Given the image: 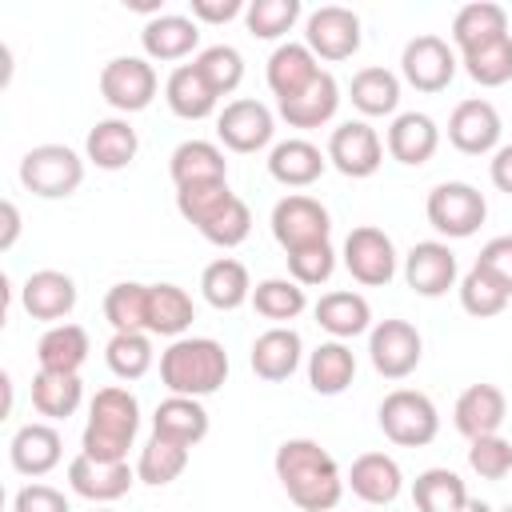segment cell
Instances as JSON below:
<instances>
[{"label": "cell", "instance_id": "obj_1", "mask_svg": "<svg viewBox=\"0 0 512 512\" xmlns=\"http://www.w3.org/2000/svg\"><path fill=\"white\" fill-rule=\"evenodd\" d=\"M272 468L280 488L300 512H336V504L344 500V488H348L344 472L320 440H308V436L284 440L272 456Z\"/></svg>", "mask_w": 512, "mask_h": 512}, {"label": "cell", "instance_id": "obj_2", "mask_svg": "<svg viewBox=\"0 0 512 512\" xmlns=\"http://www.w3.org/2000/svg\"><path fill=\"white\" fill-rule=\"evenodd\" d=\"M228 352L212 336H180L160 352V384L168 396H212L228 380Z\"/></svg>", "mask_w": 512, "mask_h": 512}, {"label": "cell", "instance_id": "obj_3", "mask_svg": "<svg viewBox=\"0 0 512 512\" xmlns=\"http://www.w3.org/2000/svg\"><path fill=\"white\" fill-rule=\"evenodd\" d=\"M140 432V400L124 384H108L88 404V424L80 432V452L104 464L128 460V448Z\"/></svg>", "mask_w": 512, "mask_h": 512}, {"label": "cell", "instance_id": "obj_4", "mask_svg": "<svg viewBox=\"0 0 512 512\" xmlns=\"http://www.w3.org/2000/svg\"><path fill=\"white\" fill-rule=\"evenodd\" d=\"M376 424L400 448H424L440 436V412L420 388H392L376 408Z\"/></svg>", "mask_w": 512, "mask_h": 512}, {"label": "cell", "instance_id": "obj_5", "mask_svg": "<svg viewBox=\"0 0 512 512\" xmlns=\"http://www.w3.org/2000/svg\"><path fill=\"white\" fill-rule=\"evenodd\" d=\"M20 184L40 200H64L84 184V156L68 144H36L20 156Z\"/></svg>", "mask_w": 512, "mask_h": 512}, {"label": "cell", "instance_id": "obj_6", "mask_svg": "<svg viewBox=\"0 0 512 512\" xmlns=\"http://www.w3.org/2000/svg\"><path fill=\"white\" fill-rule=\"evenodd\" d=\"M424 216L428 224L448 236V240H468L480 232L484 216H488V200L480 188H472L468 180H444L428 192L424 200Z\"/></svg>", "mask_w": 512, "mask_h": 512}, {"label": "cell", "instance_id": "obj_7", "mask_svg": "<svg viewBox=\"0 0 512 512\" xmlns=\"http://www.w3.org/2000/svg\"><path fill=\"white\" fill-rule=\"evenodd\" d=\"M268 224H272V236L284 248V256L300 252V248H312V244H328V236H332L328 208L308 192H288L284 200H276Z\"/></svg>", "mask_w": 512, "mask_h": 512}, {"label": "cell", "instance_id": "obj_8", "mask_svg": "<svg viewBox=\"0 0 512 512\" xmlns=\"http://www.w3.org/2000/svg\"><path fill=\"white\" fill-rule=\"evenodd\" d=\"M340 260H344L348 276H352L356 284H364V288H384V284H392L396 264H400L392 236H388L384 228H376V224L352 228V232L344 236Z\"/></svg>", "mask_w": 512, "mask_h": 512}, {"label": "cell", "instance_id": "obj_9", "mask_svg": "<svg viewBox=\"0 0 512 512\" xmlns=\"http://www.w3.org/2000/svg\"><path fill=\"white\" fill-rule=\"evenodd\" d=\"M420 356H424V336L416 332L412 320L388 316V320L372 324V332H368V360H372V368L384 380L412 376L420 368Z\"/></svg>", "mask_w": 512, "mask_h": 512}, {"label": "cell", "instance_id": "obj_10", "mask_svg": "<svg viewBox=\"0 0 512 512\" xmlns=\"http://www.w3.org/2000/svg\"><path fill=\"white\" fill-rule=\"evenodd\" d=\"M156 92H160V76L148 56H112L100 68V96L124 116L144 112L156 100Z\"/></svg>", "mask_w": 512, "mask_h": 512}, {"label": "cell", "instance_id": "obj_11", "mask_svg": "<svg viewBox=\"0 0 512 512\" xmlns=\"http://www.w3.org/2000/svg\"><path fill=\"white\" fill-rule=\"evenodd\" d=\"M360 40H364L360 16L344 4H320L304 16V44L312 48L316 60H328V64L352 60L360 52Z\"/></svg>", "mask_w": 512, "mask_h": 512}, {"label": "cell", "instance_id": "obj_12", "mask_svg": "<svg viewBox=\"0 0 512 512\" xmlns=\"http://www.w3.org/2000/svg\"><path fill=\"white\" fill-rule=\"evenodd\" d=\"M456 68H460V56L456 48L444 40V36H412L400 52V76L404 84H412L416 92H444L452 80H456Z\"/></svg>", "mask_w": 512, "mask_h": 512}, {"label": "cell", "instance_id": "obj_13", "mask_svg": "<svg viewBox=\"0 0 512 512\" xmlns=\"http://www.w3.org/2000/svg\"><path fill=\"white\" fill-rule=\"evenodd\" d=\"M328 164L348 180H368L384 164V140L368 120H344L328 136Z\"/></svg>", "mask_w": 512, "mask_h": 512}, {"label": "cell", "instance_id": "obj_14", "mask_svg": "<svg viewBox=\"0 0 512 512\" xmlns=\"http://www.w3.org/2000/svg\"><path fill=\"white\" fill-rule=\"evenodd\" d=\"M216 136L228 152H260L272 144L276 136V116L264 100H252V96H240V100H228L220 112H216Z\"/></svg>", "mask_w": 512, "mask_h": 512}, {"label": "cell", "instance_id": "obj_15", "mask_svg": "<svg viewBox=\"0 0 512 512\" xmlns=\"http://www.w3.org/2000/svg\"><path fill=\"white\" fill-rule=\"evenodd\" d=\"M500 136H504L500 112L484 96L460 100L452 108V116H448V144L456 152H464V156H492L500 148Z\"/></svg>", "mask_w": 512, "mask_h": 512}, {"label": "cell", "instance_id": "obj_16", "mask_svg": "<svg viewBox=\"0 0 512 512\" xmlns=\"http://www.w3.org/2000/svg\"><path fill=\"white\" fill-rule=\"evenodd\" d=\"M404 284L416 296H424V300L444 296L448 288L460 284L456 252L444 240H420V244H412L408 256H404Z\"/></svg>", "mask_w": 512, "mask_h": 512}, {"label": "cell", "instance_id": "obj_17", "mask_svg": "<svg viewBox=\"0 0 512 512\" xmlns=\"http://www.w3.org/2000/svg\"><path fill=\"white\" fill-rule=\"evenodd\" d=\"M20 308L32 320H44L48 328L64 324L76 308V280L60 268H40L20 284Z\"/></svg>", "mask_w": 512, "mask_h": 512}, {"label": "cell", "instance_id": "obj_18", "mask_svg": "<svg viewBox=\"0 0 512 512\" xmlns=\"http://www.w3.org/2000/svg\"><path fill=\"white\" fill-rule=\"evenodd\" d=\"M344 484L352 488L356 500H364L372 508H388L404 492V472H400L396 456H388V452H360L352 460Z\"/></svg>", "mask_w": 512, "mask_h": 512}, {"label": "cell", "instance_id": "obj_19", "mask_svg": "<svg viewBox=\"0 0 512 512\" xmlns=\"http://www.w3.org/2000/svg\"><path fill=\"white\" fill-rule=\"evenodd\" d=\"M504 420H508V400H504V392L496 384H484V380L480 384H468L456 396V404H452V424L468 440L496 436Z\"/></svg>", "mask_w": 512, "mask_h": 512}, {"label": "cell", "instance_id": "obj_20", "mask_svg": "<svg viewBox=\"0 0 512 512\" xmlns=\"http://www.w3.org/2000/svg\"><path fill=\"white\" fill-rule=\"evenodd\" d=\"M136 484V468H128V460L120 464H104L92 456H76L68 464V488L76 496H84L88 504H112L120 496H128V488Z\"/></svg>", "mask_w": 512, "mask_h": 512}, {"label": "cell", "instance_id": "obj_21", "mask_svg": "<svg viewBox=\"0 0 512 512\" xmlns=\"http://www.w3.org/2000/svg\"><path fill=\"white\" fill-rule=\"evenodd\" d=\"M320 72H324V68H320V60L312 56V48H308L304 40H284V44L272 48L268 68H264V80H268V88H272V96H276V104H280V100L300 96Z\"/></svg>", "mask_w": 512, "mask_h": 512}, {"label": "cell", "instance_id": "obj_22", "mask_svg": "<svg viewBox=\"0 0 512 512\" xmlns=\"http://www.w3.org/2000/svg\"><path fill=\"white\" fill-rule=\"evenodd\" d=\"M384 148L396 164H408V168H420L436 156L440 148V128L428 112H396L392 124H388V136H384Z\"/></svg>", "mask_w": 512, "mask_h": 512}, {"label": "cell", "instance_id": "obj_23", "mask_svg": "<svg viewBox=\"0 0 512 512\" xmlns=\"http://www.w3.org/2000/svg\"><path fill=\"white\" fill-rule=\"evenodd\" d=\"M300 360H304V340H300V332L288 328V324H272L268 332H260V336L252 340V352H248L252 372H256L260 380H268V384L288 380V376L300 368Z\"/></svg>", "mask_w": 512, "mask_h": 512}, {"label": "cell", "instance_id": "obj_24", "mask_svg": "<svg viewBox=\"0 0 512 512\" xmlns=\"http://www.w3.org/2000/svg\"><path fill=\"white\" fill-rule=\"evenodd\" d=\"M64 456V440L52 424L44 420H32V424H20L8 440V460L20 476H48Z\"/></svg>", "mask_w": 512, "mask_h": 512}, {"label": "cell", "instance_id": "obj_25", "mask_svg": "<svg viewBox=\"0 0 512 512\" xmlns=\"http://www.w3.org/2000/svg\"><path fill=\"white\" fill-rule=\"evenodd\" d=\"M324 168H328V152H320L304 136H288L268 152V176L284 188H308L324 176Z\"/></svg>", "mask_w": 512, "mask_h": 512}, {"label": "cell", "instance_id": "obj_26", "mask_svg": "<svg viewBox=\"0 0 512 512\" xmlns=\"http://www.w3.org/2000/svg\"><path fill=\"white\" fill-rule=\"evenodd\" d=\"M140 44L148 60H164V64L184 60L200 44V24L180 12H160V16H148V24L140 28Z\"/></svg>", "mask_w": 512, "mask_h": 512}, {"label": "cell", "instance_id": "obj_27", "mask_svg": "<svg viewBox=\"0 0 512 512\" xmlns=\"http://www.w3.org/2000/svg\"><path fill=\"white\" fill-rule=\"evenodd\" d=\"M140 152V136L136 128L128 124V116H108V120H96L88 128V140H84V156L104 168V172H120L136 160Z\"/></svg>", "mask_w": 512, "mask_h": 512}, {"label": "cell", "instance_id": "obj_28", "mask_svg": "<svg viewBox=\"0 0 512 512\" xmlns=\"http://www.w3.org/2000/svg\"><path fill=\"white\" fill-rule=\"evenodd\" d=\"M152 436L180 448H196L208 436V408L196 396H164L152 412Z\"/></svg>", "mask_w": 512, "mask_h": 512}, {"label": "cell", "instance_id": "obj_29", "mask_svg": "<svg viewBox=\"0 0 512 512\" xmlns=\"http://www.w3.org/2000/svg\"><path fill=\"white\" fill-rule=\"evenodd\" d=\"M168 176L176 188H192V184H220L228 180V160L224 148L212 140H184L172 148L168 156Z\"/></svg>", "mask_w": 512, "mask_h": 512}, {"label": "cell", "instance_id": "obj_30", "mask_svg": "<svg viewBox=\"0 0 512 512\" xmlns=\"http://www.w3.org/2000/svg\"><path fill=\"white\" fill-rule=\"evenodd\" d=\"M316 324L332 336V340H352V336H364L372 332V304L352 292V288H336V292H324L312 308Z\"/></svg>", "mask_w": 512, "mask_h": 512}, {"label": "cell", "instance_id": "obj_31", "mask_svg": "<svg viewBox=\"0 0 512 512\" xmlns=\"http://www.w3.org/2000/svg\"><path fill=\"white\" fill-rule=\"evenodd\" d=\"M336 108H340V84L328 68L300 96L276 104V112H280V120H288V128H320L336 116Z\"/></svg>", "mask_w": 512, "mask_h": 512}, {"label": "cell", "instance_id": "obj_32", "mask_svg": "<svg viewBox=\"0 0 512 512\" xmlns=\"http://www.w3.org/2000/svg\"><path fill=\"white\" fill-rule=\"evenodd\" d=\"M356 380V352L344 340H324L308 352V384L316 396H340Z\"/></svg>", "mask_w": 512, "mask_h": 512}, {"label": "cell", "instance_id": "obj_33", "mask_svg": "<svg viewBox=\"0 0 512 512\" xmlns=\"http://www.w3.org/2000/svg\"><path fill=\"white\" fill-rule=\"evenodd\" d=\"M196 320V304L180 284H148V336L180 340Z\"/></svg>", "mask_w": 512, "mask_h": 512}, {"label": "cell", "instance_id": "obj_34", "mask_svg": "<svg viewBox=\"0 0 512 512\" xmlns=\"http://www.w3.org/2000/svg\"><path fill=\"white\" fill-rule=\"evenodd\" d=\"M164 100L172 108V116L180 120H208L220 104V96L204 84V76L196 72V64H176L164 80Z\"/></svg>", "mask_w": 512, "mask_h": 512}, {"label": "cell", "instance_id": "obj_35", "mask_svg": "<svg viewBox=\"0 0 512 512\" xmlns=\"http://www.w3.org/2000/svg\"><path fill=\"white\" fill-rule=\"evenodd\" d=\"M200 292L216 312H236L252 300V276L240 260L220 256L200 272Z\"/></svg>", "mask_w": 512, "mask_h": 512}, {"label": "cell", "instance_id": "obj_36", "mask_svg": "<svg viewBox=\"0 0 512 512\" xmlns=\"http://www.w3.org/2000/svg\"><path fill=\"white\" fill-rule=\"evenodd\" d=\"M348 100L360 116H396L400 108V76L380 68V64H368L352 76L348 84Z\"/></svg>", "mask_w": 512, "mask_h": 512}, {"label": "cell", "instance_id": "obj_37", "mask_svg": "<svg viewBox=\"0 0 512 512\" xmlns=\"http://www.w3.org/2000/svg\"><path fill=\"white\" fill-rule=\"evenodd\" d=\"M92 344H88V332L80 324H52L40 340H36V364L44 372H80L84 360H88Z\"/></svg>", "mask_w": 512, "mask_h": 512}, {"label": "cell", "instance_id": "obj_38", "mask_svg": "<svg viewBox=\"0 0 512 512\" xmlns=\"http://www.w3.org/2000/svg\"><path fill=\"white\" fill-rule=\"evenodd\" d=\"M84 404V380L80 372H44L32 376V408L48 420H68Z\"/></svg>", "mask_w": 512, "mask_h": 512}, {"label": "cell", "instance_id": "obj_39", "mask_svg": "<svg viewBox=\"0 0 512 512\" xmlns=\"http://www.w3.org/2000/svg\"><path fill=\"white\" fill-rule=\"evenodd\" d=\"M496 36H508V12L500 4H492V0H472L452 16V48H456V56L476 48V44H488Z\"/></svg>", "mask_w": 512, "mask_h": 512}, {"label": "cell", "instance_id": "obj_40", "mask_svg": "<svg viewBox=\"0 0 512 512\" xmlns=\"http://www.w3.org/2000/svg\"><path fill=\"white\" fill-rule=\"evenodd\" d=\"M468 484L452 468H424L412 480V504L416 512H460L468 504Z\"/></svg>", "mask_w": 512, "mask_h": 512}, {"label": "cell", "instance_id": "obj_41", "mask_svg": "<svg viewBox=\"0 0 512 512\" xmlns=\"http://www.w3.org/2000/svg\"><path fill=\"white\" fill-rule=\"evenodd\" d=\"M252 308L272 324H288L308 308V292L292 276H268L252 288Z\"/></svg>", "mask_w": 512, "mask_h": 512}, {"label": "cell", "instance_id": "obj_42", "mask_svg": "<svg viewBox=\"0 0 512 512\" xmlns=\"http://www.w3.org/2000/svg\"><path fill=\"white\" fill-rule=\"evenodd\" d=\"M104 320L112 324V332H148V284H112L104 292Z\"/></svg>", "mask_w": 512, "mask_h": 512}, {"label": "cell", "instance_id": "obj_43", "mask_svg": "<svg viewBox=\"0 0 512 512\" xmlns=\"http://www.w3.org/2000/svg\"><path fill=\"white\" fill-rule=\"evenodd\" d=\"M460 64L464 72L480 84V88H500L512 80V32L508 36H496L488 44H476L468 52H460Z\"/></svg>", "mask_w": 512, "mask_h": 512}, {"label": "cell", "instance_id": "obj_44", "mask_svg": "<svg viewBox=\"0 0 512 512\" xmlns=\"http://www.w3.org/2000/svg\"><path fill=\"white\" fill-rule=\"evenodd\" d=\"M456 292H460V308H464L468 316H476V320L500 316V312L508 308V300H512V292H508L496 276H488L480 264H472V268L460 276Z\"/></svg>", "mask_w": 512, "mask_h": 512}, {"label": "cell", "instance_id": "obj_45", "mask_svg": "<svg viewBox=\"0 0 512 512\" xmlns=\"http://www.w3.org/2000/svg\"><path fill=\"white\" fill-rule=\"evenodd\" d=\"M188 452H192V448H180V444L160 440V436H148V444H144L140 456H136V480H140V484H152V488L172 484V480L188 468Z\"/></svg>", "mask_w": 512, "mask_h": 512}, {"label": "cell", "instance_id": "obj_46", "mask_svg": "<svg viewBox=\"0 0 512 512\" xmlns=\"http://www.w3.org/2000/svg\"><path fill=\"white\" fill-rule=\"evenodd\" d=\"M192 64H196V72L204 76V84L216 96H232L240 88V80H244V56L232 44H208V48H200V56Z\"/></svg>", "mask_w": 512, "mask_h": 512}, {"label": "cell", "instance_id": "obj_47", "mask_svg": "<svg viewBox=\"0 0 512 512\" xmlns=\"http://www.w3.org/2000/svg\"><path fill=\"white\" fill-rule=\"evenodd\" d=\"M236 200V192L228 188V180H220V184H192V188H176V212L200 232V228H208L228 204Z\"/></svg>", "mask_w": 512, "mask_h": 512}, {"label": "cell", "instance_id": "obj_48", "mask_svg": "<svg viewBox=\"0 0 512 512\" xmlns=\"http://www.w3.org/2000/svg\"><path fill=\"white\" fill-rule=\"evenodd\" d=\"M104 360H108L112 376H120V380H140V376L152 368L156 352H152L148 332H112V340L104 344Z\"/></svg>", "mask_w": 512, "mask_h": 512}, {"label": "cell", "instance_id": "obj_49", "mask_svg": "<svg viewBox=\"0 0 512 512\" xmlns=\"http://www.w3.org/2000/svg\"><path fill=\"white\" fill-rule=\"evenodd\" d=\"M304 16L300 0H248L244 8V24L256 40H280L296 28V20Z\"/></svg>", "mask_w": 512, "mask_h": 512}, {"label": "cell", "instance_id": "obj_50", "mask_svg": "<svg viewBox=\"0 0 512 512\" xmlns=\"http://www.w3.org/2000/svg\"><path fill=\"white\" fill-rule=\"evenodd\" d=\"M288 276L300 284V288H316V284H328L332 272H336V248L332 240L328 244H312V248H300V252H288Z\"/></svg>", "mask_w": 512, "mask_h": 512}, {"label": "cell", "instance_id": "obj_51", "mask_svg": "<svg viewBox=\"0 0 512 512\" xmlns=\"http://www.w3.org/2000/svg\"><path fill=\"white\" fill-rule=\"evenodd\" d=\"M468 468L480 480H504L512 472V440L508 436H480L468 440Z\"/></svg>", "mask_w": 512, "mask_h": 512}, {"label": "cell", "instance_id": "obj_52", "mask_svg": "<svg viewBox=\"0 0 512 512\" xmlns=\"http://www.w3.org/2000/svg\"><path fill=\"white\" fill-rule=\"evenodd\" d=\"M248 232H252V212H248V204L236 196L208 228H200V236L208 240V244H216V248H236V244H244L248 240Z\"/></svg>", "mask_w": 512, "mask_h": 512}, {"label": "cell", "instance_id": "obj_53", "mask_svg": "<svg viewBox=\"0 0 512 512\" xmlns=\"http://www.w3.org/2000/svg\"><path fill=\"white\" fill-rule=\"evenodd\" d=\"M12 512H72L68 496L52 484H24L12 496Z\"/></svg>", "mask_w": 512, "mask_h": 512}, {"label": "cell", "instance_id": "obj_54", "mask_svg": "<svg viewBox=\"0 0 512 512\" xmlns=\"http://www.w3.org/2000/svg\"><path fill=\"white\" fill-rule=\"evenodd\" d=\"M476 264H480L488 276H496V280L512 292V236H492V240L480 248Z\"/></svg>", "mask_w": 512, "mask_h": 512}, {"label": "cell", "instance_id": "obj_55", "mask_svg": "<svg viewBox=\"0 0 512 512\" xmlns=\"http://www.w3.org/2000/svg\"><path fill=\"white\" fill-rule=\"evenodd\" d=\"M244 0H188V16L196 24H228L236 16H244Z\"/></svg>", "mask_w": 512, "mask_h": 512}, {"label": "cell", "instance_id": "obj_56", "mask_svg": "<svg viewBox=\"0 0 512 512\" xmlns=\"http://www.w3.org/2000/svg\"><path fill=\"white\" fill-rule=\"evenodd\" d=\"M488 176H492V184H496L500 192L512 196V144H500V148L492 152V160H488Z\"/></svg>", "mask_w": 512, "mask_h": 512}, {"label": "cell", "instance_id": "obj_57", "mask_svg": "<svg viewBox=\"0 0 512 512\" xmlns=\"http://www.w3.org/2000/svg\"><path fill=\"white\" fill-rule=\"evenodd\" d=\"M0 212H4V232H0V252H12V244H16V236H20V208H16L12 200H4V204H0Z\"/></svg>", "mask_w": 512, "mask_h": 512}, {"label": "cell", "instance_id": "obj_58", "mask_svg": "<svg viewBox=\"0 0 512 512\" xmlns=\"http://www.w3.org/2000/svg\"><path fill=\"white\" fill-rule=\"evenodd\" d=\"M124 8H132V12H152V16H160V0H124Z\"/></svg>", "mask_w": 512, "mask_h": 512}, {"label": "cell", "instance_id": "obj_59", "mask_svg": "<svg viewBox=\"0 0 512 512\" xmlns=\"http://www.w3.org/2000/svg\"><path fill=\"white\" fill-rule=\"evenodd\" d=\"M460 512H496V508H492V504H484V500H468Z\"/></svg>", "mask_w": 512, "mask_h": 512}, {"label": "cell", "instance_id": "obj_60", "mask_svg": "<svg viewBox=\"0 0 512 512\" xmlns=\"http://www.w3.org/2000/svg\"><path fill=\"white\" fill-rule=\"evenodd\" d=\"M92 512H116V508H108V504H92Z\"/></svg>", "mask_w": 512, "mask_h": 512}, {"label": "cell", "instance_id": "obj_61", "mask_svg": "<svg viewBox=\"0 0 512 512\" xmlns=\"http://www.w3.org/2000/svg\"><path fill=\"white\" fill-rule=\"evenodd\" d=\"M500 512H512V504H504V508H500Z\"/></svg>", "mask_w": 512, "mask_h": 512}]
</instances>
